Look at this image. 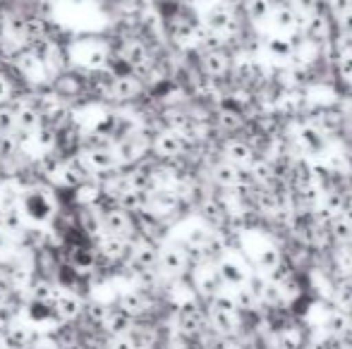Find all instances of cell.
Wrapping results in <instances>:
<instances>
[{
  "label": "cell",
  "instance_id": "6da1fadb",
  "mask_svg": "<svg viewBox=\"0 0 352 349\" xmlns=\"http://www.w3.org/2000/svg\"><path fill=\"white\" fill-rule=\"evenodd\" d=\"M19 208L24 213V220L29 225H41L48 228L53 225L58 215V196L48 182H34V184L22 186V196H19Z\"/></svg>",
  "mask_w": 352,
  "mask_h": 349
},
{
  "label": "cell",
  "instance_id": "7a4b0ae2",
  "mask_svg": "<svg viewBox=\"0 0 352 349\" xmlns=\"http://www.w3.org/2000/svg\"><path fill=\"white\" fill-rule=\"evenodd\" d=\"M51 88L60 101H65L67 106L82 101V98H89V77L84 70H77V67H70V70H63L58 75H53L51 80Z\"/></svg>",
  "mask_w": 352,
  "mask_h": 349
},
{
  "label": "cell",
  "instance_id": "3957f363",
  "mask_svg": "<svg viewBox=\"0 0 352 349\" xmlns=\"http://www.w3.org/2000/svg\"><path fill=\"white\" fill-rule=\"evenodd\" d=\"M151 139L153 136L140 127L137 132H132V134L122 136L120 141H116L113 149H116L118 163H120L122 168H130V165H137V163H142V160H146V156L151 154Z\"/></svg>",
  "mask_w": 352,
  "mask_h": 349
},
{
  "label": "cell",
  "instance_id": "277c9868",
  "mask_svg": "<svg viewBox=\"0 0 352 349\" xmlns=\"http://www.w3.org/2000/svg\"><path fill=\"white\" fill-rule=\"evenodd\" d=\"M190 149V141L180 134L177 130H170V127H163L153 134L151 139V154L156 156L158 160H177L187 154Z\"/></svg>",
  "mask_w": 352,
  "mask_h": 349
},
{
  "label": "cell",
  "instance_id": "5b68a950",
  "mask_svg": "<svg viewBox=\"0 0 352 349\" xmlns=\"http://www.w3.org/2000/svg\"><path fill=\"white\" fill-rule=\"evenodd\" d=\"M101 213V228L103 234H113V237H127L135 239V218H132L127 210H122L116 204H106L103 208H98Z\"/></svg>",
  "mask_w": 352,
  "mask_h": 349
},
{
  "label": "cell",
  "instance_id": "8992f818",
  "mask_svg": "<svg viewBox=\"0 0 352 349\" xmlns=\"http://www.w3.org/2000/svg\"><path fill=\"white\" fill-rule=\"evenodd\" d=\"M175 323H177V335L187 337V340H190V337H199L201 333L206 330V326H209L204 309H201L195 299L182 302L180 306H177Z\"/></svg>",
  "mask_w": 352,
  "mask_h": 349
},
{
  "label": "cell",
  "instance_id": "52a82bcc",
  "mask_svg": "<svg viewBox=\"0 0 352 349\" xmlns=\"http://www.w3.org/2000/svg\"><path fill=\"white\" fill-rule=\"evenodd\" d=\"M116 304L122 309V311L130 313L135 321H151L153 313V297L151 292L142 287H127L122 289L116 297Z\"/></svg>",
  "mask_w": 352,
  "mask_h": 349
},
{
  "label": "cell",
  "instance_id": "ba28073f",
  "mask_svg": "<svg viewBox=\"0 0 352 349\" xmlns=\"http://www.w3.org/2000/svg\"><path fill=\"white\" fill-rule=\"evenodd\" d=\"M118 56L130 65V70L135 72V75H140L142 70H146L153 60L151 48H148V43L144 41L142 36H125L122 38V46L118 48Z\"/></svg>",
  "mask_w": 352,
  "mask_h": 349
},
{
  "label": "cell",
  "instance_id": "9c48e42d",
  "mask_svg": "<svg viewBox=\"0 0 352 349\" xmlns=\"http://www.w3.org/2000/svg\"><path fill=\"white\" fill-rule=\"evenodd\" d=\"M190 270V261L182 244H166L158 247V273L163 278H182Z\"/></svg>",
  "mask_w": 352,
  "mask_h": 349
},
{
  "label": "cell",
  "instance_id": "30bf717a",
  "mask_svg": "<svg viewBox=\"0 0 352 349\" xmlns=\"http://www.w3.org/2000/svg\"><path fill=\"white\" fill-rule=\"evenodd\" d=\"M38 335L41 333L34 330V326H29V323L12 321L0 330V342H3L5 349H34L38 342Z\"/></svg>",
  "mask_w": 352,
  "mask_h": 349
},
{
  "label": "cell",
  "instance_id": "8fae6325",
  "mask_svg": "<svg viewBox=\"0 0 352 349\" xmlns=\"http://www.w3.org/2000/svg\"><path fill=\"white\" fill-rule=\"evenodd\" d=\"M89 180H94V175L89 173V168L84 165V160L79 158V154H77V156H70V158L63 160L60 173L56 177V184L60 186V189L74 191L82 184H87Z\"/></svg>",
  "mask_w": 352,
  "mask_h": 349
},
{
  "label": "cell",
  "instance_id": "7c38bea8",
  "mask_svg": "<svg viewBox=\"0 0 352 349\" xmlns=\"http://www.w3.org/2000/svg\"><path fill=\"white\" fill-rule=\"evenodd\" d=\"M213 268H216L218 278H221L223 287H245L247 280H250V270H247V265L242 261H237L235 256H223L218 258L216 263H213Z\"/></svg>",
  "mask_w": 352,
  "mask_h": 349
},
{
  "label": "cell",
  "instance_id": "4fadbf2b",
  "mask_svg": "<svg viewBox=\"0 0 352 349\" xmlns=\"http://www.w3.org/2000/svg\"><path fill=\"white\" fill-rule=\"evenodd\" d=\"M144 93V82L140 80V75L130 72V75H120L113 80V88H111V103H132L137 101Z\"/></svg>",
  "mask_w": 352,
  "mask_h": 349
},
{
  "label": "cell",
  "instance_id": "5bb4252c",
  "mask_svg": "<svg viewBox=\"0 0 352 349\" xmlns=\"http://www.w3.org/2000/svg\"><path fill=\"white\" fill-rule=\"evenodd\" d=\"M84 309V299L82 294L74 292H63L58 294V299L53 302V311H56L58 323H77L79 316H82Z\"/></svg>",
  "mask_w": 352,
  "mask_h": 349
},
{
  "label": "cell",
  "instance_id": "9a60e30c",
  "mask_svg": "<svg viewBox=\"0 0 352 349\" xmlns=\"http://www.w3.org/2000/svg\"><path fill=\"white\" fill-rule=\"evenodd\" d=\"M127 337L132 340L135 349H158V345H161V328L153 321H135Z\"/></svg>",
  "mask_w": 352,
  "mask_h": 349
},
{
  "label": "cell",
  "instance_id": "2e32d148",
  "mask_svg": "<svg viewBox=\"0 0 352 349\" xmlns=\"http://www.w3.org/2000/svg\"><path fill=\"white\" fill-rule=\"evenodd\" d=\"M197 273H195V289L201 294L204 299H213L216 294L223 292V282L218 278L216 268L211 263H201L197 265Z\"/></svg>",
  "mask_w": 352,
  "mask_h": 349
},
{
  "label": "cell",
  "instance_id": "e0dca14e",
  "mask_svg": "<svg viewBox=\"0 0 352 349\" xmlns=\"http://www.w3.org/2000/svg\"><path fill=\"white\" fill-rule=\"evenodd\" d=\"M135 326V318L127 311H122L118 304H111L106 311V318H103V335L106 337H116V335H127L130 328Z\"/></svg>",
  "mask_w": 352,
  "mask_h": 349
},
{
  "label": "cell",
  "instance_id": "ac0fdd59",
  "mask_svg": "<svg viewBox=\"0 0 352 349\" xmlns=\"http://www.w3.org/2000/svg\"><path fill=\"white\" fill-rule=\"evenodd\" d=\"M204 27L209 29V32L228 36V34L235 29V14H232V10L228 8V5L218 3V5H213V8H209V12H206Z\"/></svg>",
  "mask_w": 352,
  "mask_h": 349
},
{
  "label": "cell",
  "instance_id": "d6986e66",
  "mask_svg": "<svg viewBox=\"0 0 352 349\" xmlns=\"http://www.w3.org/2000/svg\"><path fill=\"white\" fill-rule=\"evenodd\" d=\"M209 326L213 328V333L221 337H230L237 333L240 328V311H221V309H211L209 306Z\"/></svg>",
  "mask_w": 352,
  "mask_h": 349
},
{
  "label": "cell",
  "instance_id": "ffe728a7",
  "mask_svg": "<svg viewBox=\"0 0 352 349\" xmlns=\"http://www.w3.org/2000/svg\"><path fill=\"white\" fill-rule=\"evenodd\" d=\"M223 160H228L232 165H240V168H247V165L254 163V149L245 139H230L223 146Z\"/></svg>",
  "mask_w": 352,
  "mask_h": 349
},
{
  "label": "cell",
  "instance_id": "44dd1931",
  "mask_svg": "<svg viewBox=\"0 0 352 349\" xmlns=\"http://www.w3.org/2000/svg\"><path fill=\"white\" fill-rule=\"evenodd\" d=\"M297 144L305 154L309 156H321L326 151V134L319 132L314 125H305L297 132Z\"/></svg>",
  "mask_w": 352,
  "mask_h": 349
},
{
  "label": "cell",
  "instance_id": "7402d4cb",
  "mask_svg": "<svg viewBox=\"0 0 352 349\" xmlns=\"http://www.w3.org/2000/svg\"><path fill=\"white\" fill-rule=\"evenodd\" d=\"M12 103H14V108H17V127H14V132L34 134V132L43 125L41 112H38L34 106H29V103H19V101H12Z\"/></svg>",
  "mask_w": 352,
  "mask_h": 349
},
{
  "label": "cell",
  "instance_id": "603a6c76",
  "mask_svg": "<svg viewBox=\"0 0 352 349\" xmlns=\"http://www.w3.org/2000/svg\"><path fill=\"white\" fill-rule=\"evenodd\" d=\"M228 70H230V56L226 51H211L201 56V72L206 77L216 80V77L228 75Z\"/></svg>",
  "mask_w": 352,
  "mask_h": 349
},
{
  "label": "cell",
  "instance_id": "cb8c5ba5",
  "mask_svg": "<svg viewBox=\"0 0 352 349\" xmlns=\"http://www.w3.org/2000/svg\"><path fill=\"white\" fill-rule=\"evenodd\" d=\"M199 215H201V223L209 225V228L213 230V228H218V225L226 223L228 208L218 199H213V196H206V199L199 204Z\"/></svg>",
  "mask_w": 352,
  "mask_h": 349
},
{
  "label": "cell",
  "instance_id": "d4e9b609",
  "mask_svg": "<svg viewBox=\"0 0 352 349\" xmlns=\"http://www.w3.org/2000/svg\"><path fill=\"white\" fill-rule=\"evenodd\" d=\"M116 206H120L122 210H127L130 215L140 213L148 206V191H142V189H125L120 196L116 199Z\"/></svg>",
  "mask_w": 352,
  "mask_h": 349
},
{
  "label": "cell",
  "instance_id": "484cf974",
  "mask_svg": "<svg viewBox=\"0 0 352 349\" xmlns=\"http://www.w3.org/2000/svg\"><path fill=\"white\" fill-rule=\"evenodd\" d=\"M27 228V220H24V213L19 206H12V208L0 210V230L10 237H17L22 230Z\"/></svg>",
  "mask_w": 352,
  "mask_h": 349
},
{
  "label": "cell",
  "instance_id": "4316f807",
  "mask_svg": "<svg viewBox=\"0 0 352 349\" xmlns=\"http://www.w3.org/2000/svg\"><path fill=\"white\" fill-rule=\"evenodd\" d=\"M305 32H307V38L311 43H321V41H329V19L324 14H309L305 17Z\"/></svg>",
  "mask_w": 352,
  "mask_h": 349
},
{
  "label": "cell",
  "instance_id": "83f0119b",
  "mask_svg": "<svg viewBox=\"0 0 352 349\" xmlns=\"http://www.w3.org/2000/svg\"><path fill=\"white\" fill-rule=\"evenodd\" d=\"M271 19H274V27L278 32H292L297 24H302L305 19L290 8V5H280V8H274L271 10Z\"/></svg>",
  "mask_w": 352,
  "mask_h": 349
},
{
  "label": "cell",
  "instance_id": "f1b7e54d",
  "mask_svg": "<svg viewBox=\"0 0 352 349\" xmlns=\"http://www.w3.org/2000/svg\"><path fill=\"white\" fill-rule=\"evenodd\" d=\"M283 263V254L276 244H266L256 252V268L264 270V273H271Z\"/></svg>",
  "mask_w": 352,
  "mask_h": 349
},
{
  "label": "cell",
  "instance_id": "f546056e",
  "mask_svg": "<svg viewBox=\"0 0 352 349\" xmlns=\"http://www.w3.org/2000/svg\"><path fill=\"white\" fill-rule=\"evenodd\" d=\"M211 234H213V230L209 228V225H204V223L192 225V228L185 232V237H182V247L185 249H204V244L209 242Z\"/></svg>",
  "mask_w": 352,
  "mask_h": 349
},
{
  "label": "cell",
  "instance_id": "4dcf8cb0",
  "mask_svg": "<svg viewBox=\"0 0 352 349\" xmlns=\"http://www.w3.org/2000/svg\"><path fill=\"white\" fill-rule=\"evenodd\" d=\"M350 323H352V318L348 311L333 309V311L329 313V318H326V330H329L331 337H340L350 328Z\"/></svg>",
  "mask_w": 352,
  "mask_h": 349
},
{
  "label": "cell",
  "instance_id": "1f68e13d",
  "mask_svg": "<svg viewBox=\"0 0 352 349\" xmlns=\"http://www.w3.org/2000/svg\"><path fill=\"white\" fill-rule=\"evenodd\" d=\"M245 8H247V17L252 22H266L271 17L274 5H271V0H247Z\"/></svg>",
  "mask_w": 352,
  "mask_h": 349
},
{
  "label": "cell",
  "instance_id": "d6a6232c",
  "mask_svg": "<svg viewBox=\"0 0 352 349\" xmlns=\"http://www.w3.org/2000/svg\"><path fill=\"white\" fill-rule=\"evenodd\" d=\"M266 48H269V53L276 60H287V58H292V43H290V38H285V36L269 38Z\"/></svg>",
  "mask_w": 352,
  "mask_h": 349
},
{
  "label": "cell",
  "instance_id": "836d02e7",
  "mask_svg": "<svg viewBox=\"0 0 352 349\" xmlns=\"http://www.w3.org/2000/svg\"><path fill=\"white\" fill-rule=\"evenodd\" d=\"M17 127V108L14 103L0 106V134H12Z\"/></svg>",
  "mask_w": 352,
  "mask_h": 349
},
{
  "label": "cell",
  "instance_id": "e575fe53",
  "mask_svg": "<svg viewBox=\"0 0 352 349\" xmlns=\"http://www.w3.org/2000/svg\"><path fill=\"white\" fill-rule=\"evenodd\" d=\"M218 125H221V130L235 132V130H240V127L245 125V117H242V112L228 110V108H223L221 115H218Z\"/></svg>",
  "mask_w": 352,
  "mask_h": 349
},
{
  "label": "cell",
  "instance_id": "d590c367",
  "mask_svg": "<svg viewBox=\"0 0 352 349\" xmlns=\"http://www.w3.org/2000/svg\"><path fill=\"white\" fill-rule=\"evenodd\" d=\"M329 225H331V230H333V237L338 239V242H350L352 239V225L343 218V215H336Z\"/></svg>",
  "mask_w": 352,
  "mask_h": 349
},
{
  "label": "cell",
  "instance_id": "8d00e7d4",
  "mask_svg": "<svg viewBox=\"0 0 352 349\" xmlns=\"http://www.w3.org/2000/svg\"><path fill=\"white\" fill-rule=\"evenodd\" d=\"M232 299H235L237 311H252V309L259 304V302H256V297L247 287H237V292L232 294Z\"/></svg>",
  "mask_w": 352,
  "mask_h": 349
},
{
  "label": "cell",
  "instance_id": "74e56055",
  "mask_svg": "<svg viewBox=\"0 0 352 349\" xmlns=\"http://www.w3.org/2000/svg\"><path fill=\"white\" fill-rule=\"evenodd\" d=\"M278 349H302V335L292 328L278 333Z\"/></svg>",
  "mask_w": 352,
  "mask_h": 349
},
{
  "label": "cell",
  "instance_id": "f35d334b",
  "mask_svg": "<svg viewBox=\"0 0 352 349\" xmlns=\"http://www.w3.org/2000/svg\"><path fill=\"white\" fill-rule=\"evenodd\" d=\"M314 127L319 132H324V134H331V132H336L340 127V115H336V112H324L321 120L314 122Z\"/></svg>",
  "mask_w": 352,
  "mask_h": 349
},
{
  "label": "cell",
  "instance_id": "ab89813d",
  "mask_svg": "<svg viewBox=\"0 0 352 349\" xmlns=\"http://www.w3.org/2000/svg\"><path fill=\"white\" fill-rule=\"evenodd\" d=\"M290 8L295 10L302 19H305V17H309V14L316 12V8H319V0H290Z\"/></svg>",
  "mask_w": 352,
  "mask_h": 349
},
{
  "label": "cell",
  "instance_id": "60d3db41",
  "mask_svg": "<svg viewBox=\"0 0 352 349\" xmlns=\"http://www.w3.org/2000/svg\"><path fill=\"white\" fill-rule=\"evenodd\" d=\"M336 67H338V75L343 77V80L352 82V51L340 53L338 62H336Z\"/></svg>",
  "mask_w": 352,
  "mask_h": 349
},
{
  "label": "cell",
  "instance_id": "b9f144b4",
  "mask_svg": "<svg viewBox=\"0 0 352 349\" xmlns=\"http://www.w3.org/2000/svg\"><path fill=\"white\" fill-rule=\"evenodd\" d=\"M106 349H135V345L127 335H116L106 337Z\"/></svg>",
  "mask_w": 352,
  "mask_h": 349
},
{
  "label": "cell",
  "instance_id": "7bdbcfd3",
  "mask_svg": "<svg viewBox=\"0 0 352 349\" xmlns=\"http://www.w3.org/2000/svg\"><path fill=\"white\" fill-rule=\"evenodd\" d=\"M329 8L336 17H343V14H348L352 10V0H329Z\"/></svg>",
  "mask_w": 352,
  "mask_h": 349
},
{
  "label": "cell",
  "instance_id": "ee69618b",
  "mask_svg": "<svg viewBox=\"0 0 352 349\" xmlns=\"http://www.w3.org/2000/svg\"><path fill=\"white\" fill-rule=\"evenodd\" d=\"M336 215H338V213H336V210L333 208H331V206H316V220H319V225L321 223H331V220H333L336 218Z\"/></svg>",
  "mask_w": 352,
  "mask_h": 349
},
{
  "label": "cell",
  "instance_id": "f6af8a7d",
  "mask_svg": "<svg viewBox=\"0 0 352 349\" xmlns=\"http://www.w3.org/2000/svg\"><path fill=\"white\" fill-rule=\"evenodd\" d=\"M340 19H343V22H340V27H343V32L348 34V36H352V10H350L348 14H343V17H340Z\"/></svg>",
  "mask_w": 352,
  "mask_h": 349
},
{
  "label": "cell",
  "instance_id": "bcb514c9",
  "mask_svg": "<svg viewBox=\"0 0 352 349\" xmlns=\"http://www.w3.org/2000/svg\"><path fill=\"white\" fill-rule=\"evenodd\" d=\"M8 249H10V234H5L3 230H0V256H3Z\"/></svg>",
  "mask_w": 352,
  "mask_h": 349
},
{
  "label": "cell",
  "instance_id": "7dc6e473",
  "mask_svg": "<svg viewBox=\"0 0 352 349\" xmlns=\"http://www.w3.org/2000/svg\"><path fill=\"white\" fill-rule=\"evenodd\" d=\"M340 342L345 345V349H352V323H350L348 330H345L343 335H340Z\"/></svg>",
  "mask_w": 352,
  "mask_h": 349
},
{
  "label": "cell",
  "instance_id": "c3c4849f",
  "mask_svg": "<svg viewBox=\"0 0 352 349\" xmlns=\"http://www.w3.org/2000/svg\"><path fill=\"white\" fill-rule=\"evenodd\" d=\"M24 3H36V0H24Z\"/></svg>",
  "mask_w": 352,
  "mask_h": 349
},
{
  "label": "cell",
  "instance_id": "681fc988",
  "mask_svg": "<svg viewBox=\"0 0 352 349\" xmlns=\"http://www.w3.org/2000/svg\"><path fill=\"white\" fill-rule=\"evenodd\" d=\"M0 349H5V347H3V342H0Z\"/></svg>",
  "mask_w": 352,
  "mask_h": 349
}]
</instances>
